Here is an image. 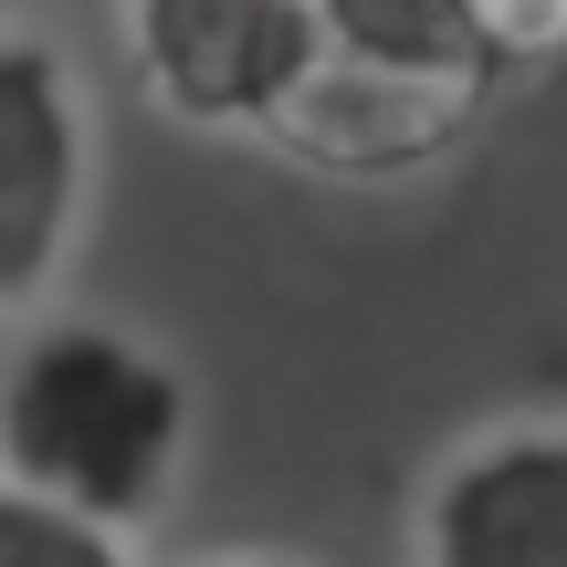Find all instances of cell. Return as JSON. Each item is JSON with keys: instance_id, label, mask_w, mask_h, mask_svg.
I'll use <instances>...</instances> for the list:
<instances>
[{"instance_id": "7a4b0ae2", "label": "cell", "mask_w": 567, "mask_h": 567, "mask_svg": "<svg viewBox=\"0 0 567 567\" xmlns=\"http://www.w3.org/2000/svg\"><path fill=\"white\" fill-rule=\"evenodd\" d=\"M505 74H452V63H400L368 53V42H337L316 21V53H305L295 95L274 105L264 147H284L316 179H400V168H431L473 137V116L494 105Z\"/></svg>"}, {"instance_id": "ba28073f", "label": "cell", "mask_w": 567, "mask_h": 567, "mask_svg": "<svg viewBox=\"0 0 567 567\" xmlns=\"http://www.w3.org/2000/svg\"><path fill=\"white\" fill-rule=\"evenodd\" d=\"M200 567H295V557H200Z\"/></svg>"}, {"instance_id": "277c9868", "label": "cell", "mask_w": 567, "mask_h": 567, "mask_svg": "<svg viewBox=\"0 0 567 567\" xmlns=\"http://www.w3.org/2000/svg\"><path fill=\"white\" fill-rule=\"evenodd\" d=\"M84 179H95V126L84 84L42 32L0 21V316L53 295L84 231Z\"/></svg>"}, {"instance_id": "52a82bcc", "label": "cell", "mask_w": 567, "mask_h": 567, "mask_svg": "<svg viewBox=\"0 0 567 567\" xmlns=\"http://www.w3.org/2000/svg\"><path fill=\"white\" fill-rule=\"evenodd\" d=\"M473 21H484L494 63H567V0H463Z\"/></svg>"}, {"instance_id": "8992f818", "label": "cell", "mask_w": 567, "mask_h": 567, "mask_svg": "<svg viewBox=\"0 0 567 567\" xmlns=\"http://www.w3.org/2000/svg\"><path fill=\"white\" fill-rule=\"evenodd\" d=\"M0 567H137L116 526H84V515L42 505V494L0 484Z\"/></svg>"}, {"instance_id": "3957f363", "label": "cell", "mask_w": 567, "mask_h": 567, "mask_svg": "<svg viewBox=\"0 0 567 567\" xmlns=\"http://www.w3.org/2000/svg\"><path fill=\"white\" fill-rule=\"evenodd\" d=\"M137 95L210 137H264L316 53V0H116Z\"/></svg>"}, {"instance_id": "6da1fadb", "label": "cell", "mask_w": 567, "mask_h": 567, "mask_svg": "<svg viewBox=\"0 0 567 567\" xmlns=\"http://www.w3.org/2000/svg\"><path fill=\"white\" fill-rule=\"evenodd\" d=\"M189 463V379L168 347L105 316H42L0 358V484L137 536L179 494Z\"/></svg>"}, {"instance_id": "5b68a950", "label": "cell", "mask_w": 567, "mask_h": 567, "mask_svg": "<svg viewBox=\"0 0 567 567\" xmlns=\"http://www.w3.org/2000/svg\"><path fill=\"white\" fill-rule=\"evenodd\" d=\"M421 567H567V421H494L431 473Z\"/></svg>"}]
</instances>
